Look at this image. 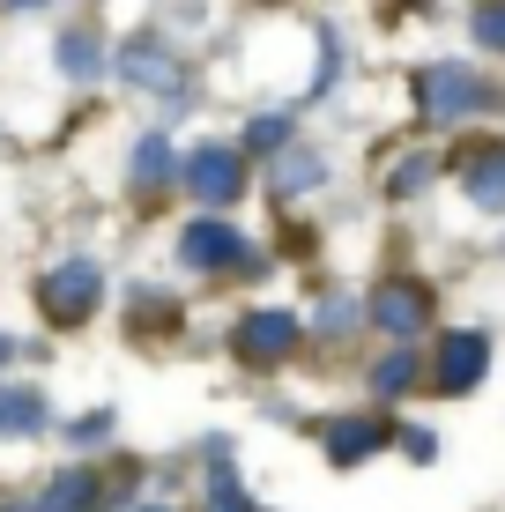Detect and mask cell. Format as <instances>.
Instances as JSON below:
<instances>
[{"label":"cell","mask_w":505,"mask_h":512,"mask_svg":"<svg viewBox=\"0 0 505 512\" xmlns=\"http://www.w3.org/2000/svg\"><path fill=\"white\" fill-rule=\"evenodd\" d=\"M97 297H104L97 260H60V268H45V275H38V305H45V320H52V327H82V320L97 312Z\"/></svg>","instance_id":"cell-1"},{"label":"cell","mask_w":505,"mask_h":512,"mask_svg":"<svg viewBox=\"0 0 505 512\" xmlns=\"http://www.w3.org/2000/svg\"><path fill=\"white\" fill-rule=\"evenodd\" d=\"M179 179L194 186V201H208V208H223V201H238V186H246V164H238V149H194L179 164Z\"/></svg>","instance_id":"cell-2"},{"label":"cell","mask_w":505,"mask_h":512,"mask_svg":"<svg viewBox=\"0 0 505 512\" xmlns=\"http://www.w3.org/2000/svg\"><path fill=\"white\" fill-rule=\"evenodd\" d=\"M119 75H127L134 90H179V82H186V67H179V52L156 38V30H134L127 52H119Z\"/></svg>","instance_id":"cell-3"},{"label":"cell","mask_w":505,"mask_h":512,"mask_svg":"<svg viewBox=\"0 0 505 512\" xmlns=\"http://www.w3.org/2000/svg\"><path fill=\"white\" fill-rule=\"evenodd\" d=\"M290 342H298V320H290V312H246L238 334H231V349H238L246 364H283Z\"/></svg>","instance_id":"cell-4"},{"label":"cell","mask_w":505,"mask_h":512,"mask_svg":"<svg viewBox=\"0 0 505 512\" xmlns=\"http://www.w3.org/2000/svg\"><path fill=\"white\" fill-rule=\"evenodd\" d=\"M238 253H246L238 231H231V223H216V216L186 223V238H179V260H186V268H231Z\"/></svg>","instance_id":"cell-5"},{"label":"cell","mask_w":505,"mask_h":512,"mask_svg":"<svg viewBox=\"0 0 505 512\" xmlns=\"http://www.w3.org/2000/svg\"><path fill=\"white\" fill-rule=\"evenodd\" d=\"M127 186H134V193L179 186V149H171L164 134H142V141H134V156H127Z\"/></svg>","instance_id":"cell-6"},{"label":"cell","mask_w":505,"mask_h":512,"mask_svg":"<svg viewBox=\"0 0 505 512\" xmlns=\"http://www.w3.org/2000/svg\"><path fill=\"white\" fill-rule=\"evenodd\" d=\"M468 104H483L476 75H461V67H431V75H424V112L431 119H461Z\"/></svg>","instance_id":"cell-7"},{"label":"cell","mask_w":505,"mask_h":512,"mask_svg":"<svg viewBox=\"0 0 505 512\" xmlns=\"http://www.w3.org/2000/svg\"><path fill=\"white\" fill-rule=\"evenodd\" d=\"M104 67H112V60H104V38H97V30H60V75H67V82H97Z\"/></svg>","instance_id":"cell-8"},{"label":"cell","mask_w":505,"mask_h":512,"mask_svg":"<svg viewBox=\"0 0 505 512\" xmlns=\"http://www.w3.org/2000/svg\"><path fill=\"white\" fill-rule=\"evenodd\" d=\"M45 431V394L38 386H0V438H30Z\"/></svg>","instance_id":"cell-9"},{"label":"cell","mask_w":505,"mask_h":512,"mask_svg":"<svg viewBox=\"0 0 505 512\" xmlns=\"http://www.w3.org/2000/svg\"><path fill=\"white\" fill-rule=\"evenodd\" d=\"M483 372V342L476 334H454V342H446V364H439V386H468Z\"/></svg>","instance_id":"cell-10"},{"label":"cell","mask_w":505,"mask_h":512,"mask_svg":"<svg viewBox=\"0 0 505 512\" xmlns=\"http://www.w3.org/2000/svg\"><path fill=\"white\" fill-rule=\"evenodd\" d=\"M97 498V475H82V468H67L60 475V483H52L45 490V498H38V512H82V505H90Z\"/></svg>","instance_id":"cell-11"},{"label":"cell","mask_w":505,"mask_h":512,"mask_svg":"<svg viewBox=\"0 0 505 512\" xmlns=\"http://www.w3.org/2000/svg\"><path fill=\"white\" fill-rule=\"evenodd\" d=\"M305 186H320V156H312V149H290L283 164H275V193H305Z\"/></svg>","instance_id":"cell-12"},{"label":"cell","mask_w":505,"mask_h":512,"mask_svg":"<svg viewBox=\"0 0 505 512\" xmlns=\"http://www.w3.org/2000/svg\"><path fill=\"white\" fill-rule=\"evenodd\" d=\"M379 446V423H342L335 438H327V453H335V461H357V453H372Z\"/></svg>","instance_id":"cell-13"},{"label":"cell","mask_w":505,"mask_h":512,"mask_svg":"<svg viewBox=\"0 0 505 512\" xmlns=\"http://www.w3.org/2000/svg\"><path fill=\"white\" fill-rule=\"evenodd\" d=\"M379 320H387V327H416V320H424V297H416V290H387V297H379Z\"/></svg>","instance_id":"cell-14"},{"label":"cell","mask_w":505,"mask_h":512,"mask_svg":"<svg viewBox=\"0 0 505 512\" xmlns=\"http://www.w3.org/2000/svg\"><path fill=\"white\" fill-rule=\"evenodd\" d=\"M283 141H290V119H283V112H268V119L253 127V149H283Z\"/></svg>","instance_id":"cell-15"},{"label":"cell","mask_w":505,"mask_h":512,"mask_svg":"<svg viewBox=\"0 0 505 512\" xmlns=\"http://www.w3.org/2000/svg\"><path fill=\"white\" fill-rule=\"evenodd\" d=\"M476 38H483V45H505V8H483V15H476Z\"/></svg>","instance_id":"cell-16"},{"label":"cell","mask_w":505,"mask_h":512,"mask_svg":"<svg viewBox=\"0 0 505 512\" xmlns=\"http://www.w3.org/2000/svg\"><path fill=\"white\" fill-rule=\"evenodd\" d=\"M8 349H15V342H8V334H0V364H8Z\"/></svg>","instance_id":"cell-17"},{"label":"cell","mask_w":505,"mask_h":512,"mask_svg":"<svg viewBox=\"0 0 505 512\" xmlns=\"http://www.w3.org/2000/svg\"><path fill=\"white\" fill-rule=\"evenodd\" d=\"M149 512H164V505H149Z\"/></svg>","instance_id":"cell-18"}]
</instances>
